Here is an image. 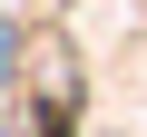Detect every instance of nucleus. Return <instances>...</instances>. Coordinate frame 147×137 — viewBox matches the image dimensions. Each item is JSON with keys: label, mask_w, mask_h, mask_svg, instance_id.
Returning a JSON list of instances; mask_svg holds the SVG:
<instances>
[{"label": "nucleus", "mask_w": 147, "mask_h": 137, "mask_svg": "<svg viewBox=\"0 0 147 137\" xmlns=\"http://www.w3.org/2000/svg\"><path fill=\"white\" fill-rule=\"evenodd\" d=\"M79 59L59 39H30L20 59V88H10V137H79Z\"/></svg>", "instance_id": "1"}, {"label": "nucleus", "mask_w": 147, "mask_h": 137, "mask_svg": "<svg viewBox=\"0 0 147 137\" xmlns=\"http://www.w3.org/2000/svg\"><path fill=\"white\" fill-rule=\"evenodd\" d=\"M20 59H30V30L0 20V88H20Z\"/></svg>", "instance_id": "2"}]
</instances>
